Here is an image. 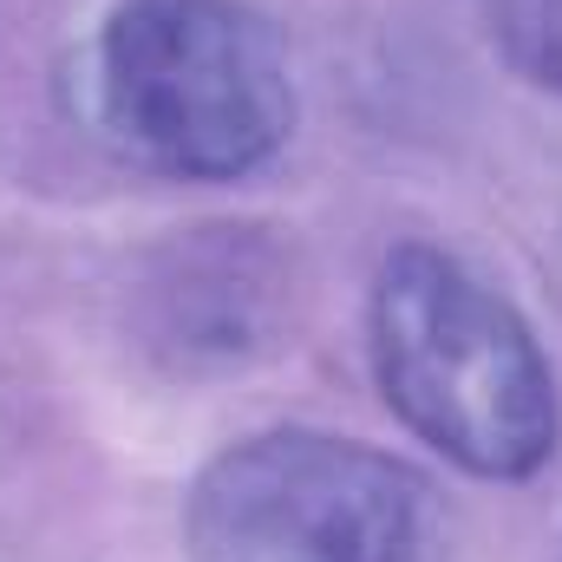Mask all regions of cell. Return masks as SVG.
I'll list each match as a JSON object with an SVG mask.
<instances>
[{
    "mask_svg": "<svg viewBox=\"0 0 562 562\" xmlns=\"http://www.w3.org/2000/svg\"><path fill=\"white\" fill-rule=\"evenodd\" d=\"M484 26L517 79L562 99V0H484Z\"/></svg>",
    "mask_w": 562,
    "mask_h": 562,
    "instance_id": "obj_4",
    "label": "cell"
},
{
    "mask_svg": "<svg viewBox=\"0 0 562 562\" xmlns=\"http://www.w3.org/2000/svg\"><path fill=\"white\" fill-rule=\"evenodd\" d=\"M92 92L112 144L177 183H236L294 132L288 40L249 0H112Z\"/></svg>",
    "mask_w": 562,
    "mask_h": 562,
    "instance_id": "obj_2",
    "label": "cell"
},
{
    "mask_svg": "<svg viewBox=\"0 0 562 562\" xmlns=\"http://www.w3.org/2000/svg\"><path fill=\"white\" fill-rule=\"evenodd\" d=\"M183 543L190 562H425L431 497L360 438L276 425L196 471Z\"/></svg>",
    "mask_w": 562,
    "mask_h": 562,
    "instance_id": "obj_3",
    "label": "cell"
},
{
    "mask_svg": "<svg viewBox=\"0 0 562 562\" xmlns=\"http://www.w3.org/2000/svg\"><path fill=\"white\" fill-rule=\"evenodd\" d=\"M367 360L393 419L471 477L524 484L557 458L562 400L530 321L458 256L400 243L367 288Z\"/></svg>",
    "mask_w": 562,
    "mask_h": 562,
    "instance_id": "obj_1",
    "label": "cell"
}]
</instances>
